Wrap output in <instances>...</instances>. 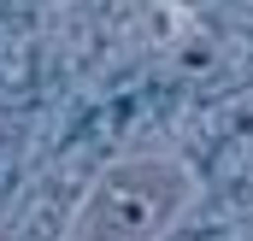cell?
<instances>
[{
	"instance_id": "cell-1",
	"label": "cell",
	"mask_w": 253,
	"mask_h": 241,
	"mask_svg": "<svg viewBox=\"0 0 253 241\" xmlns=\"http://www.w3.org/2000/svg\"><path fill=\"white\" fill-rule=\"evenodd\" d=\"M194 206V171L171 153H124L83 194L65 241H171Z\"/></svg>"
}]
</instances>
